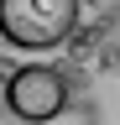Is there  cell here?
<instances>
[{
  "mask_svg": "<svg viewBox=\"0 0 120 125\" xmlns=\"http://www.w3.org/2000/svg\"><path fill=\"white\" fill-rule=\"evenodd\" d=\"M78 0H0V42L16 52H52L78 31Z\"/></svg>",
  "mask_w": 120,
  "mask_h": 125,
  "instance_id": "cell-1",
  "label": "cell"
},
{
  "mask_svg": "<svg viewBox=\"0 0 120 125\" xmlns=\"http://www.w3.org/2000/svg\"><path fill=\"white\" fill-rule=\"evenodd\" d=\"M73 109V83L63 68L52 62H21L11 73L5 89V115H16L21 125H52Z\"/></svg>",
  "mask_w": 120,
  "mask_h": 125,
  "instance_id": "cell-2",
  "label": "cell"
},
{
  "mask_svg": "<svg viewBox=\"0 0 120 125\" xmlns=\"http://www.w3.org/2000/svg\"><path fill=\"white\" fill-rule=\"evenodd\" d=\"M11 73H16V68L0 57V115H5V89H11Z\"/></svg>",
  "mask_w": 120,
  "mask_h": 125,
  "instance_id": "cell-3",
  "label": "cell"
},
{
  "mask_svg": "<svg viewBox=\"0 0 120 125\" xmlns=\"http://www.w3.org/2000/svg\"><path fill=\"white\" fill-rule=\"evenodd\" d=\"M52 125H73V120H68V115H63V120H52Z\"/></svg>",
  "mask_w": 120,
  "mask_h": 125,
  "instance_id": "cell-4",
  "label": "cell"
}]
</instances>
